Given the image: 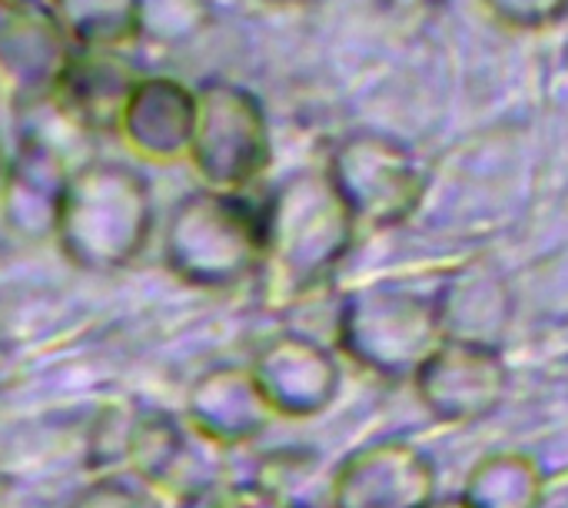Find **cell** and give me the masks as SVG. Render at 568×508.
<instances>
[{"mask_svg": "<svg viewBox=\"0 0 568 508\" xmlns=\"http://www.w3.org/2000/svg\"><path fill=\"white\" fill-rule=\"evenodd\" d=\"M263 289L273 303H300L323 289L353 246L356 220L333 180L316 170L286 176L263 203Z\"/></svg>", "mask_w": 568, "mask_h": 508, "instance_id": "obj_1", "label": "cell"}, {"mask_svg": "<svg viewBox=\"0 0 568 508\" xmlns=\"http://www.w3.org/2000/svg\"><path fill=\"white\" fill-rule=\"evenodd\" d=\"M156 236L150 180L123 160L90 156L70 170L53 240L83 273H116L136 263Z\"/></svg>", "mask_w": 568, "mask_h": 508, "instance_id": "obj_2", "label": "cell"}, {"mask_svg": "<svg viewBox=\"0 0 568 508\" xmlns=\"http://www.w3.org/2000/svg\"><path fill=\"white\" fill-rule=\"evenodd\" d=\"M160 256L183 286L233 289L260 276L263 213L246 193L196 186L166 210Z\"/></svg>", "mask_w": 568, "mask_h": 508, "instance_id": "obj_3", "label": "cell"}, {"mask_svg": "<svg viewBox=\"0 0 568 508\" xmlns=\"http://www.w3.org/2000/svg\"><path fill=\"white\" fill-rule=\"evenodd\" d=\"M446 343L436 296L393 283L349 293L336 313V346L383 379H409Z\"/></svg>", "mask_w": 568, "mask_h": 508, "instance_id": "obj_4", "label": "cell"}, {"mask_svg": "<svg viewBox=\"0 0 568 508\" xmlns=\"http://www.w3.org/2000/svg\"><path fill=\"white\" fill-rule=\"evenodd\" d=\"M273 160L270 116L253 90L213 77L196 83V123L186 163L206 190L246 193Z\"/></svg>", "mask_w": 568, "mask_h": 508, "instance_id": "obj_5", "label": "cell"}, {"mask_svg": "<svg viewBox=\"0 0 568 508\" xmlns=\"http://www.w3.org/2000/svg\"><path fill=\"white\" fill-rule=\"evenodd\" d=\"M326 176L353 213L356 226H389L416 210L419 183L409 156L383 136H349L336 146Z\"/></svg>", "mask_w": 568, "mask_h": 508, "instance_id": "obj_6", "label": "cell"}, {"mask_svg": "<svg viewBox=\"0 0 568 508\" xmlns=\"http://www.w3.org/2000/svg\"><path fill=\"white\" fill-rule=\"evenodd\" d=\"M250 373L276 419H313L326 413L343 383L333 349L303 333H280L266 339L256 349Z\"/></svg>", "mask_w": 568, "mask_h": 508, "instance_id": "obj_7", "label": "cell"}, {"mask_svg": "<svg viewBox=\"0 0 568 508\" xmlns=\"http://www.w3.org/2000/svg\"><path fill=\"white\" fill-rule=\"evenodd\" d=\"M413 386L439 423H479L503 406L509 366L499 349L446 339L413 376Z\"/></svg>", "mask_w": 568, "mask_h": 508, "instance_id": "obj_8", "label": "cell"}, {"mask_svg": "<svg viewBox=\"0 0 568 508\" xmlns=\"http://www.w3.org/2000/svg\"><path fill=\"white\" fill-rule=\"evenodd\" d=\"M73 50L50 7L0 0V96L17 106L47 100Z\"/></svg>", "mask_w": 568, "mask_h": 508, "instance_id": "obj_9", "label": "cell"}, {"mask_svg": "<svg viewBox=\"0 0 568 508\" xmlns=\"http://www.w3.org/2000/svg\"><path fill=\"white\" fill-rule=\"evenodd\" d=\"M436 469L413 443L386 439L346 456L329 486L333 508H429Z\"/></svg>", "mask_w": 568, "mask_h": 508, "instance_id": "obj_10", "label": "cell"}, {"mask_svg": "<svg viewBox=\"0 0 568 508\" xmlns=\"http://www.w3.org/2000/svg\"><path fill=\"white\" fill-rule=\"evenodd\" d=\"M196 123V87H186L166 73H140L133 83L116 136L123 146L146 163H186Z\"/></svg>", "mask_w": 568, "mask_h": 508, "instance_id": "obj_11", "label": "cell"}, {"mask_svg": "<svg viewBox=\"0 0 568 508\" xmlns=\"http://www.w3.org/2000/svg\"><path fill=\"white\" fill-rule=\"evenodd\" d=\"M273 419L276 416L266 406L250 366H210L186 389L183 423L193 436L216 449L256 443Z\"/></svg>", "mask_w": 568, "mask_h": 508, "instance_id": "obj_12", "label": "cell"}, {"mask_svg": "<svg viewBox=\"0 0 568 508\" xmlns=\"http://www.w3.org/2000/svg\"><path fill=\"white\" fill-rule=\"evenodd\" d=\"M73 166L77 163L60 146L20 133L0 196V223L27 243L53 240L60 200Z\"/></svg>", "mask_w": 568, "mask_h": 508, "instance_id": "obj_13", "label": "cell"}, {"mask_svg": "<svg viewBox=\"0 0 568 508\" xmlns=\"http://www.w3.org/2000/svg\"><path fill=\"white\" fill-rule=\"evenodd\" d=\"M136 80L140 70L126 53L77 47L47 100L80 136H103L116 133L123 103Z\"/></svg>", "mask_w": 568, "mask_h": 508, "instance_id": "obj_14", "label": "cell"}, {"mask_svg": "<svg viewBox=\"0 0 568 508\" xmlns=\"http://www.w3.org/2000/svg\"><path fill=\"white\" fill-rule=\"evenodd\" d=\"M436 296L443 336L453 343H473L499 349L503 336L516 319V299L503 276L493 270L473 266L449 280Z\"/></svg>", "mask_w": 568, "mask_h": 508, "instance_id": "obj_15", "label": "cell"}, {"mask_svg": "<svg viewBox=\"0 0 568 508\" xmlns=\"http://www.w3.org/2000/svg\"><path fill=\"white\" fill-rule=\"evenodd\" d=\"M50 13L80 50H120L140 43V0H50Z\"/></svg>", "mask_w": 568, "mask_h": 508, "instance_id": "obj_16", "label": "cell"}, {"mask_svg": "<svg viewBox=\"0 0 568 508\" xmlns=\"http://www.w3.org/2000/svg\"><path fill=\"white\" fill-rule=\"evenodd\" d=\"M469 508H546V476L526 453H493L466 479Z\"/></svg>", "mask_w": 568, "mask_h": 508, "instance_id": "obj_17", "label": "cell"}, {"mask_svg": "<svg viewBox=\"0 0 568 508\" xmlns=\"http://www.w3.org/2000/svg\"><path fill=\"white\" fill-rule=\"evenodd\" d=\"M183 459H186V426L166 413L136 409L120 476H130L150 489H160L163 482L176 476Z\"/></svg>", "mask_w": 568, "mask_h": 508, "instance_id": "obj_18", "label": "cell"}, {"mask_svg": "<svg viewBox=\"0 0 568 508\" xmlns=\"http://www.w3.org/2000/svg\"><path fill=\"white\" fill-rule=\"evenodd\" d=\"M213 23V0H140V43L183 47Z\"/></svg>", "mask_w": 568, "mask_h": 508, "instance_id": "obj_19", "label": "cell"}, {"mask_svg": "<svg viewBox=\"0 0 568 508\" xmlns=\"http://www.w3.org/2000/svg\"><path fill=\"white\" fill-rule=\"evenodd\" d=\"M276 489L266 482H240V479H206L183 492L180 508H286Z\"/></svg>", "mask_w": 568, "mask_h": 508, "instance_id": "obj_20", "label": "cell"}, {"mask_svg": "<svg viewBox=\"0 0 568 508\" xmlns=\"http://www.w3.org/2000/svg\"><path fill=\"white\" fill-rule=\"evenodd\" d=\"M70 508H163L156 489L143 486L130 476H93Z\"/></svg>", "mask_w": 568, "mask_h": 508, "instance_id": "obj_21", "label": "cell"}, {"mask_svg": "<svg viewBox=\"0 0 568 508\" xmlns=\"http://www.w3.org/2000/svg\"><path fill=\"white\" fill-rule=\"evenodd\" d=\"M7 173H10V150L0 140V196H3V186H7Z\"/></svg>", "mask_w": 568, "mask_h": 508, "instance_id": "obj_22", "label": "cell"}, {"mask_svg": "<svg viewBox=\"0 0 568 508\" xmlns=\"http://www.w3.org/2000/svg\"><path fill=\"white\" fill-rule=\"evenodd\" d=\"M429 508H469V502L463 496H439Z\"/></svg>", "mask_w": 568, "mask_h": 508, "instance_id": "obj_23", "label": "cell"}, {"mask_svg": "<svg viewBox=\"0 0 568 508\" xmlns=\"http://www.w3.org/2000/svg\"><path fill=\"white\" fill-rule=\"evenodd\" d=\"M286 508H333V506H329V499H326V502H290Z\"/></svg>", "mask_w": 568, "mask_h": 508, "instance_id": "obj_24", "label": "cell"}, {"mask_svg": "<svg viewBox=\"0 0 568 508\" xmlns=\"http://www.w3.org/2000/svg\"><path fill=\"white\" fill-rule=\"evenodd\" d=\"M263 3H273V7H290V3H303V0H263Z\"/></svg>", "mask_w": 568, "mask_h": 508, "instance_id": "obj_25", "label": "cell"}, {"mask_svg": "<svg viewBox=\"0 0 568 508\" xmlns=\"http://www.w3.org/2000/svg\"><path fill=\"white\" fill-rule=\"evenodd\" d=\"M17 3H37V7H50V0H17Z\"/></svg>", "mask_w": 568, "mask_h": 508, "instance_id": "obj_26", "label": "cell"}]
</instances>
